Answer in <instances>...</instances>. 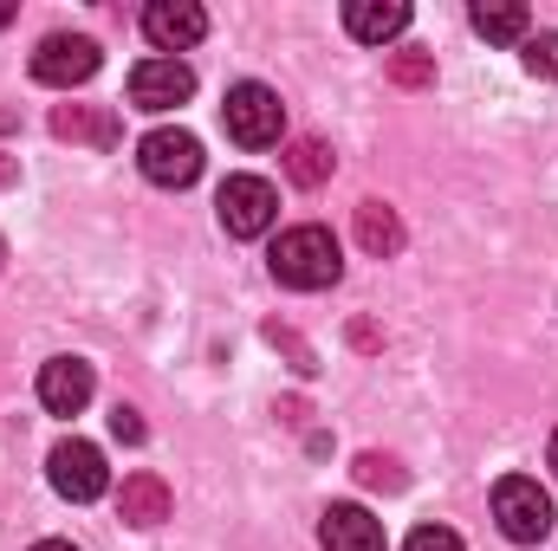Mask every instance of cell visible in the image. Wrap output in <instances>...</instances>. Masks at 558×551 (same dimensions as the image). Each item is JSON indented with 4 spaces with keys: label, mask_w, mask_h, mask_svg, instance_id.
<instances>
[{
    "label": "cell",
    "mask_w": 558,
    "mask_h": 551,
    "mask_svg": "<svg viewBox=\"0 0 558 551\" xmlns=\"http://www.w3.org/2000/svg\"><path fill=\"white\" fill-rule=\"evenodd\" d=\"M92 390H98V377H92L85 357H52V364H39V403H46V415H78L92 403Z\"/></svg>",
    "instance_id": "obj_10"
},
{
    "label": "cell",
    "mask_w": 558,
    "mask_h": 551,
    "mask_svg": "<svg viewBox=\"0 0 558 551\" xmlns=\"http://www.w3.org/2000/svg\"><path fill=\"white\" fill-rule=\"evenodd\" d=\"M7 20H13V0H0V26H7Z\"/></svg>",
    "instance_id": "obj_24"
},
{
    "label": "cell",
    "mask_w": 558,
    "mask_h": 551,
    "mask_svg": "<svg viewBox=\"0 0 558 551\" xmlns=\"http://www.w3.org/2000/svg\"><path fill=\"white\" fill-rule=\"evenodd\" d=\"M215 215H221V228L234 241H260L279 221V188L267 175H228L221 195H215Z\"/></svg>",
    "instance_id": "obj_4"
},
{
    "label": "cell",
    "mask_w": 558,
    "mask_h": 551,
    "mask_svg": "<svg viewBox=\"0 0 558 551\" xmlns=\"http://www.w3.org/2000/svg\"><path fill=\"white\" fill-rule=\"evenodd\" d=\"M344 33L364 39V46H390L410 33V7L403 0H351L344 7Z\"/></svg>",
    "instance_id": "obj_11"
},
{
    "label": "cell",
    "mask_w": 558,
    "mask_h": 551,
    "mask_svg": "<svg viewBox=\"0 0 558 551\" xmlns=\"http://www.w3.org/2000/svg\"><path fill=\"white\" fill-rule=\"evenodd\" d=\"M0 267H7V241H0Z\"/></svg>",
    "instance_id": "obj_26"
},
{
    "label": "cell",
    "mask_w": 558,
    "mask_h": 551,
    "mask_svg": "<svg viewBox=\"0 0 558 551\" xmlns=\"http://www.w3.org/2000/svg\"><path fill=\"white\" fill-rule=\"evenodd\" d=\"M357 247L371 260H397L403 254V215L390 201H357Z\"/></svg>",
    "instance_id": "obj_13"
},
{
    "label": "cell",
    "mask_w": 558,
    "mask_h": 551,
    "mask_svg": "<svg viewBox=\"0 0 558 551\" xmlns=\"http://www.w3.org/2000/svg\"><path fill=\"white\" fill-rule=\"evenodd\" d=\"M52 137L111 149V143H118V118H111V111H78V105H59V111H52Z\"/></svg>",
    "instance_id": "obj_16"
},
{
    "label": "cell",
    "mask_w": 558,
    "mask_h": 551,
    "mask_svg": "<svg viewBox=\"0 0 558 551\" xmlns=\"http://www.w3.org/2000/svg\"><path fill=\"white\" fill-rule=\"evenodd\" d=\"M118 513L131 519V526H162L169 519V487H162V474H131L124 480V493H118Z\"/></svg>",
    "instance_id": "obj_15"
},
{
    "label": "cell",
    "mask_w": 558,
    "mask_h": 551,
    "mask_svg": "<svg viewBox=\"0 0 558 551\" xmlns=\"http://www.w3.org/2000/svg\"><path fill=\"white\" fill-rule=\"evenodd\" d=\"M403 551H468V546H461L448 526H416V532L403 539Z\"/></svg>",
    "instance_id": "obj_21"
},
{
    "label": "cell",
    "mask_w": 558,
    "mask_h": 551,
    "mask_svg": "<svg viewBox=\"0 0 558 551\" xmlns=\"http://www.w3.org/2000/svg\"><path fill=\"white\" fill-rule=\"evenodd\" d=\"M468 20H474V33H481L487 46H520V39L533 33V13H526L520 0H481Z\"/></svg>",
    "instance_id": "obj_14"
},
{
    "label": "cell",
    "mask_w": 558,
    "mask_h": 551,
    "mask_svg": "<svg viewBox=\"0 0 558 551\" xmlns=\"http://www.w3.org/2000/svg\"><path fill=\"white\" fill-rule=\"evenodd\" d=\"M553 493L533 480V474H507L500 487H494V526L513 539V546H539L546 532H553Z\"/></svg>",
    "instance_id": "obj_2"
},
{
    "label": "cell",
    "mask_w": 558,
    "mask_h": 551,
    "mask_svg": "<svg viewBox=\"0 0 558 551\" xmlns=\"http://www.w3.org/2000/svg\"><path fill=\"white\" fill-rule=\"evenodd\" d=\"M390 78L410 85V91H416V85H435V59H428V52H397V59H390Z\"/></svg>",
    "instance_id": "obj_20"
},
{
    "label": "cell",
    "mask_w": 558,
    "mask_h": 551,
    "mask_svg": "<svg viewBox=\"0 0 558 551\" xmlns=\"http://www.w3.org/2000/svg\"><path fill=\"white\" fill-rule=\"evenodd\" d=\"M546 461H553V474H558V434H553V448H546Z\"/></svg>",
    "instance_id": "obj_25"
},
{
    "label": "cell",
    "mask_w": 558,
    "mask_h": 551,
    "mask_svg": "<svg viewBox=\"0 0 558 551\" xmlns=\"http://www.w3.org/2000/svg\"><path fill=\"white\" fill-rule=\"evenodd\" d=\"M143 33H149V46L162 59H175V52H189V46L208 39V13L195 0H149L143 7Z\"/></svg>",
    "instance_id": "obj_8"
},
{
    "label": "cell",
    "mask_w": 558,
    "mask_h": 551,
    "mask_svg": "<svg viewBox=\"0 0 558 551\" xmlns=\"http://www.w3.org/2000/svg\"><path fill=\"white\" fill-rule=\"evenodd\" d=\"M137 169L156 188H189L202 175V137H189V131H149L137 143Z\"/></svg>",
    "instance_id": "obj_7"
},
{
    "label": "cell",
    "mask_w": 558,
    "mask_h": 551,
    "mask_svg": "<svg viewBox=\"0 0 558 551\" xmlns=\"http://www.w3.org/2000/svg\"><path fill=\"white\" fill-rule=\"evenodd\" d=\"M111 434H118V441H143V415L131 409V403H118V409H111Z\"/></svg>",
    "instance_id": "obj_22"
},
{
    "label": "cell",
    "mask_w": 558,
    "mask_h": 551,
    "mask_svg": "<svg viewBox=\"0 0 558 551\" xmlns=\"http://www.w3.org/2000/svg\"><path fill=\"white\" fill-rule=\"evenodd\" d=\"M221 124H228V137L241 143V149H274V143L286 137V105H279L274 85L247 78V85H234V91H228Z\"/></svg>",
    "instance_id": "obj_3"
},
{
    "label": "cell",
    "mask_w": 558,
    "mask_h": 551,
    "mask_svg": "<svg viewBox=\"0 0 558 551\" xmlns=\"http://www.w3.org/2000/svg\"><path fill=\"white\" fill-rule=\"evenodd\" d=\"M98 65H105V52H98V39H85V33H46V39L33 46V78L52 85V91H72V85L98 78Z\"/></svg>",
    "instance_id": "obj_5"
},
{
    "label": "cell",
    "mask_w": 558,
    "mask_h": 551,
    "mask_svg": "<svg viewBox=\"0 0 558 551\" xmlns=\"http://www.w3.org/2000/svg\"><path fill=\"white\" fill-rule=\"evenodd\" d=\"M189 98H195V72L182 59H143L131 72V105L137 111H175Z\"/></svg>",
    "instance_id": "obj_9"
},
{
    "label": "cell",
    "mask_w": 558,
    "mask_h": 551,
    "mask_svg": "<svg viewBox=\"0 0 558 551\" xmlns=\"http://www.w3.org/2000/svg\"><path fill=\"white\" fill-rule=\"evenodd\" d=\"M267 267H274V279L286 292H325V285H338V273H344V254H338V234L331 228L299 221V228H286L274 241Z\"/></svg>",
    "instance_id": "obj_1"
},
{
    "label": "cell",
    "mask_w": 558,
    "mask_h": 551,
    "mask_svg": "<svg viewBox=\"0 0 558 551\" xmlns=\"http://www.w3.org/2000/svg\"><path fill=\"white\" fill-rule=\"evenodd\" d=\"M33 551H78V546H72V539H39Z\"/></svg>",
    "instance_id": "obj_23"
},
{
    "label": "cell",
    "mask_w": 558,
    "mask_h": 551,
    "mask_svg": "<svg viewBox=\"0 0 558 551\" xmlns=\"http://www.w3.org/2000/svg\"><path fill=\"white\" fill-rule=\"evenodd\" d=\"M520 59L533 78H558V33H526L520 39Z\"/></svg>",
    "instance_id": "obj_18"
},
{
    "label": "cell",
    "mask_w": 558,
    "mask_h": 551,
    "mask_svg": "<svg viewBox=\"0 0 558 551\" xmlns=\"http://www.w3.org/2000/svg\"><path fill=\"white\" fill-rule=\"evenodd\" d=\"M357 480H364V487H384V493H397V487H403V467H397L390 454H357Z\"/></svg>",
    "instance_id": "obj_19"
},
{
    "label": "cell",
    "mask_w": 558,
    "mask_h": 551,
    "mask_svg": "<svg viewBox=\"0 0 558 551\" xmlns=\"http://www.w3.org/2000/svg\"><path fill=\"white\" fill-rule=\"evenodd\" d=\"M318 539L325 551H384V519H371L364 506H325Z\"/></svg>",
    "instance_id": "obj_12"
},
{
    "label": "cell",
    "mask_w": 558,
    "mask_h": 551,
    "mask_svg": "<svg viewBox=\"0 0 558 551\" xmlns=\"http://www.w3.org/2000/svg\"><path fill=\"white\" fill-rule=\"evenodd\" d=\"M331 169H338V156H331L318 137H299L292 149H286V175H292L299 188H318V182H331Z\"/></svg>",
    "instance_id": "obj_17"
},
{
    "label": "cell",
    "mask_w": 558,
    "mask_h": 551,
    "mask_svg": "<svg viewBox=\"0 0 558 551\" xmlns=\"http://www.w3.org/2000/svg\"><path fill=\"white\" fill-rule=\"evenodd\" d=\"M46 480H52V493L59 500H72V506H92L105 487H111V467H105V448H92V441H59L52 448V461H46Z\"/></svg>",
    "instance_id": "obj_6"
}]
</instances>
